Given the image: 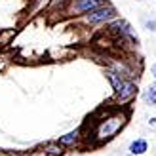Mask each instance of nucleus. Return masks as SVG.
Here are the masks:
<instances>
[{
	"label": "nucleus",
	"mask_w": 156,
	"mask_h": 156,
	"mask_svg": "<svg viewBox=\"0 0 156 156\" xmlns=\"http://www.w3.org/2000/svg\"><path fill=\"white\" fill-rule=\"evenodd\" d=\"M141 99L147 107H156V80L151 82L147 88L141 91Z\"/></svg>",
	"instance_id": "nucleus-8"
},
{
	"label": "nucleus",
	"mask_w": 156,
	"mask_h": 156,
	"mask_svg": "<svg viewBox=\"0 0 156 156\" xmlns=\"http://www.w3.org/2000/svg\"><path fill=\"white\" fill-rule=\"evenodd\" d=\"M128 156H131V154H128Z\"/></svg>",
	"instance_id": "nucleus-13"
},
{
	"label": "nucleus",
	"mask_w": 156,
	"mask_h": 156,
	"mask_svg": "<svg viewBox=\"0 0 156 156\" xmlns=\"http://www.w3.org/2000/svg\"><path fill=\"white\" fill-rule=\"evenodd\" d=\"M145 29H147V30H151V33H154V30H156V19L145 21Z\"/></svg>",
	"instance_id": "nucleus-10"
},
{
	"label": "nucleus",
	"mask_w": 156,
	"mask_h": 156,
	"mask_svg": "<svg viewBox=\"0 0 156 156\" xmlns=\"http://www.w3.org/2000/svg\"><path fill=\"white\" fill-rule=\"evenodd\" d=\"M67 151L61 145H57L55 141H51L48 145H44V156H63Z\"/></svg>",
	"instance_id": "nucleus-9"
},
{
	"label": "nucleus",
	"mask_w": 156,
	"mask_h": 156,
	"mask_svg": "<svg viewBox=\"0 0 156 156\" xmlns=\"http://www.w3.org/2000/svg\"><path fill=\"white\" fill-rule=\"evenodd\" d=\"M105 76L108 84L112 88L114 93V101L118 103L120 107H126L128 103H131L137 95H139V86L137 80H129V78H122L120 74H116L114 71H105Z\"/></svg>",
	"instance_id": "nucleus-2"
},
{
	"label": "nucleus",
	"mask_w": 156,
	"mask_h": 156,
	"mask_svg": "<svg viewBox=\"0 0 156 156\" xmlns=\"http://www.w3.org/2000/svg\"><path fill=\"white\" fill-rule=\"evenodd\" d=\"M118 17H120L118 8L112 6L111 2H105L103 6L82 15V23H86V25H108L111 21L118 19Z\"/></svg>",
	"instance_id": "nucleus-3"
},
{
	"label": "nucleus",
	"mask_w": 156,
	"mask_h": 156,
	"mask_svg": "<svg viewBox=\"0 0 156 156\" xmlns=\"http://www.w3.org/2000/svg\"><path fill=\"white\" fill-rule=\"evenodd\" d=\"M107 30H108V34H112L116 38V40H129V42H135V44L139 42L133 27H131L126 19H122V17H118V19H114V21L108 23Z\"/></svg>",
	"instance_id": "nucleus-4"
},
{
	"label": "nucleus",
	"mask_w": 156,
	"mask_h": 156,
	"mask_svg": "<svg viewBox=\"0 0 156 156\" xmlns=\"http://www.w3.org/2000/svg\"><path fill=\"white\" fill-rule=\"evenodd\" d=\"M149 128L156 129V116H152V118H149Z\"/></svg>",
	"instance_id": "nucleus-11"
},
{
	"label": "nucleus",
	"mask_w": 156,
	"mask_h": 156,
	"mask_svg": "<svg viewBox=\"0 0 156 156\" xmlns=\"http://www.w3.org/2000/svg\"><path fill=\"white\" fill-rule=\"evenodd\" d=\"M129 120V111H126L124 107L116 108V111L105 114L101 120L95 122V128H93L91 135L88 139V143L91 141L93 147H101V145H107L108 141L120 133V131L126 128V124Z\"/></svg>",
	"instance_id": "nucleus-1"
},
{
	"label": "nucleus",
	"mask_w": 156,
	"mask_h": 156,
	"mask_svg": "<svg viewBox=\"0 0 156 156\" xmlns=\"http://www.w3.org/2000/svg\"><path fill=\"white\" fill-rule=\"evenodd\" d=\"M149 149H151L149 141H147L145 137H137V139H133V141L128 145V154H131V156H145L147 152H149Z\"/></svg>",
	"instance_id": "nucleus-7"
},
{
	"label": "nucleus",
	"mask_w": 156,
	"mask_h": 156,
	"mask_svg": "<svg viewBox=\"0 0 156 156\" xmlns=\"http://www.w3.org/2000/svg\"><path fill=\"white\" fill-rule=\"evenodd\" d=\"M105 2H108V0H71L69 8H67V13L74 15V17H82V15H86L88 12L103 6Z\"/></svg>",
	"instance_id": "nucleus-5"
},
{
	"label": "nucleus",
	"mask_w": 156,
	"mask_h": 156,
	"mask_svg": "<svg viewBox=\"0 0 156 156\" xmlns=\"http://www.w3.org/2000/svg\"><path fill=\"white\" fill-rule=\"evenodd\" d=\"M151 76H152L154 80H156V61H154V63H152V67H151Z\"/></svg>",
	"instance_id": "nucleus-12"
},
{
	"label": "nucleus",
	"mask_w": 156,
	"mask_h": 156,
	"mask_svg": "<svg viewBox=\"0 0 156 156\" xmlns=\"http://www.w3.org/2000/svg\"><path fill=\"white\" fill-rule=\"evenodd\" d=\"M84 137H86V135H84L82 128H74V129H71V131H67L65 135H59V137L55 139V143L61 145L65 151H73V149H80V147H82Z\"/></svg>",
	"instance_id": "nucleus-6"
}]
</instances>
